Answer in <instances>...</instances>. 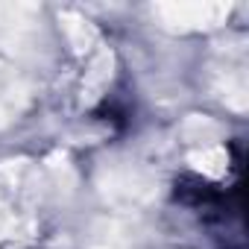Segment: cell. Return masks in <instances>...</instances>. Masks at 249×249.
<instances>
[{
    "label": "cell",
    "mask_w": 249,
    "mask_h": 249,
    "mask_svg": "<svg viewBox=\"0 0 249 249\" xmlns=\"http://www.w3.org/2000/svg\"><path fill=\"white\" fill-rule=\"evenodd\" d=\"M229 6L223 3H188V6H164V15H170V24H191V27H211L217 24Z\"/></svg>",
    "instance_id": "cell-1"
},
{
    "label": "cell",
    "mask_w": 249,
    "mask_h": 249,
    "mask_svg": "<svg viewBox=\"0 0 249 249\" xmlns=\"http://www.w3.org/2000/svg\"><path fill=\"white\" fill-rule=\"evenodd\" d=\"M196 161H202V164H196V167H202L205 173H223L226 170V153L220 150V147H208V150H202V156H196Z\"/></svg>",
    "instance_id": "cell-2"
}]
</instances>
